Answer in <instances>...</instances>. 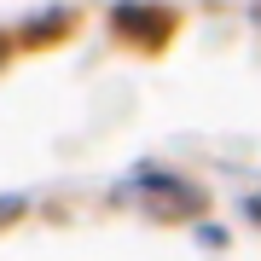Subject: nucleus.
Returning <instances> with one entry per match:
<instances>
[{"instance_id":"nucleus-4","label":"nucleus","mask_w":261,"mask_h":261,"mask_svg":"<svg viewBox=\"0 0 261 261\" xmlns=\"http://www.w3.org/2000/svg\"><path fill=\"white\" fill-rule=\"evenodd\" d=\"M23 215H29V192H0V232L18 226Z\"/></svg>"},{"instance_id":"nucleus-5","label":"nucleus","mask_w":261,"mask_h":261,"mask_svg":"<svg viewBox=\"0 0 261 261\" xmlns=\"http://www.w3.org/2000/svg\"><path fill=\"white\" fill-rule=\"evenodd\" d=\"M6 53H12V35H0V64H6Z\"/></svg>"},{"instance_id":"nucleus-2","label":"nucleus","mask_w":261,"mask_h":261,"mask_svg":"<svg viewBox=\"0 0 261 261\" xmlns=\"http://www.w3.org/2000/svg\"><path fill=\"white\" fill-rule=\"evenodd\" d=\"M174 23L180 18L168 6H145V0H128V6L111 12L116 41H128V47H140V53H163L168 41H174Z\"/></svg>"},{"instance_id":"nucleus-3","label":"nucleus","mask_w":261,"mask_h":261,"mask_svg":"<svg viewBox=\"0 0 261 261\" xmlns=\"http://www.w3.org/2000/svg\"><path fill=\"white\" fill-rule=\"evenodd\" d=\"M70 29H75V12H47V23H35V29L18 35V47H53V41H64Z\"/></svg>"},{"instance_id":"nucleus-1","label":"nucleus","mask_w":261,"mask_h":261,"mask_svg":"<svg viewBox=\"0 0 261 261\" xmlns=\"http://www.w3.org/2000/svg\"><path fill=\"white\" fill-rule=\"evenodd\" d=\"M128 197H140L151 221H192V215H203V186H192V180L180 174H163V168H145L140 180H128Z\"/></svg>"}]
</instances>
